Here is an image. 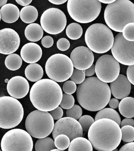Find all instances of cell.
<instances>
[{
	"label": "cell",
	"instance_id": "cell-10",
	"mask_svg": "<svg viewBox=\"0 0 134 151\" xmlns=\"http://www.w3.org/2000/svg\"><path fill=\"white\" fill-rule=\"evenodd\" d=\"M2 151H32L33 142L28 132L20 129L8 131L1 142Z\"/></svg>",
	"mask_w": 134,
	"mask_h": 151
},
{
	"label": "cell",
	"instance_id": "cell-45",
	"mask_svg": "<svg viewBox=\"0 0 134 151\" xmlns=\"http://www.w3.org/2000/svg\"><path fill=\"white\" fill-rule=\"evenodd\" d=\"M95 73H96V72H95V65L94 64L90 68L85 70V75L87 76H92L95 74Z\"/></svg>",
	"mask_w": 134,
	"mask_h": 151
},
{
	"label": "cell",
	"instance_id": "cell-16",
	"mask_svg": "<svg viewBox=\"0 0 134 151\" xmlns=\"http://www.w3.org/2000/svg\"><path fill=\"white\" fill-rule=\"evenodd\" d=\"M70 59L75 68L80 70H86L93 64L95 58L93 53L89 48L80 46L72 51Z\"/></svg>",
	"mask_w": 134,
	"mask_h": 151
},
{
	"label": "cell",
	"instance_id": "cell-26",
	"mask_svg": "<svg viewBox=\"0 0 134 151\" xmlns=\"http://www.w3.org/2000/svg\"><path fill=\"white\" fill-rule=\"evenodd\" d=\"M111 119L120 126L121 120L120 116L116 110L111 108L103 109L96 114L95 117V121L100 119Z\"/></svg>",
	"mask_w": 134,
	"mask_h": 151
},
{
	"label": "cell",
	"instance_id": "cell-39",
	"mask_svg": "<svg viewBox=\"0 0 134 151\" xmlns=\"http://www.w3.org/2000/svg\"><path fill=\"white\" fill-rule=\"evenodd\" d=\"M54 120H59L62 119L63 115V111L62 107H58L53 110L49 112Z\"/></svg>",
	"mask_w": 134,
	"mask_h": 151
},
{
	"label": "cell",
	"instance_id": "cell-12",
	"mask_svg": "<svg viewBox=\"0 0 134 151\" xmlns=\"http://www.w3.org/2000/svg\"><path fill=\"white\" fill-rule=\"evenodd\" d=\"M95 72L97 78L101 81L106 83L112 82L120 75L119 63L112 55H102L96 61Z\"/></svg>",
	"mask_w": 134,
	"mask_h": 151
},
{
	"label": "cell",
	"instance_id": "cell-38",
	"mask_svg": "<svg viewBox=\"0 0 134 151\" xmlns=\"http://www.w3.org/2000/svg\"><path fill=\"white\" fill-rule=\"evenodd\" d=\"M70 42L67 39L65 38L60 39L57 41V48L62 51L68 50L70 48Z\"/></svg>",
	"mask_w": 134,
	"mask_h": 151
},
{
	"label": "cell",
	"instance_id": "cell-35",
	"mask_svg": "<svg viewBox=\"0 0 134 151\" xmlns=\"http://www.w3.org/2000/svg\"><path fill=\"white\" fill-rule=\"evenodd\" d=\"M85 70H80L75 68L72 75L70 77L71 81L76 84H80L85 80Z\"/></svg>",
	"mask_w": 134,
	"mask_h": 151
},
{
	"label": "cell",
	"instance_id": "cell-53",
	"mask_svg": "<svg viewBox=\"0 0 134 151\" xmlns=\"http://www.w3.org/2000/svg\"></svg>",
	"mask_w": 134,
	"mask_h": 151
},
{
	"label": "cell",
	"instance_id": "cell-31",
	"mask_svg": "<svg viewBox=\"0 0 134 151\" xmlns=\"http://www.w3.org/2000/svg\"><path fill=\"white\" fill-rule=\"evenodd\" d=\"M122 140L126 142H131L134 141V127L125 126L121 128Z\"/></svg>",
	"mask_w": 134,
	"mask_h": 151
},
{
	"label": "cell",
	"instance_id": "cell-18",
	"mask_svg": "<svg viewBox=\"0 0 134 151\" xmlns=\"http://www.w3.org/2000/svg\"><path fill=\"white\" fill-rule=\"evenodd\" d=\"M131 88V83L128 78L123 74H120L115 81L110 83L112 94L119 100L127 97L130 94Z\"/></svg>",
	"mask_w": 134,
	"mask_h": 151
},
{
	"label": "cell",
	"instance_id": "cell-51",
	"mask_svg": "<svg viewBox=\"0 0 134 151\" xmlns=\"http://www.w3.org/2000/svg\"><path fill=\"white\" fill-rule=\"evenodd\" d=\"M9 80L8 79H6L5 80V82L6 83H8L9 82Z\"/></svg>",
	"mask_w": 134,
	"mask_h": 151
},
{
	"label": "cell",
	"instance_id": "cell-46",
	"mask_svg": "<svg viewBox=\"0 0 134 151\" xmlns=\"http://www.w3.org/2000/svg\"><path fill=\"white\" fill-rule=\"evenodd\" d=\"M32 1V0H16V2L19 4L24 7L29 6Z\"/></svg>",
	"mask_w": 134,
	"mask_h": 151
},
{
	"label": "cell",
	"instance_id": "cell-27",
	"mask_svg": "<svg viewBox=\"0 0 134 151\" xmlns=\"http://www.w3.org/2000/svg\"><path fill=\"white\" fill-rule=\"evenodd\" d=\"M23 59L18 54H12L8 55L6 58V67L10 70L15 71L19 69L23 63Z\"/></svg>",
	"mask_w": 134,
	"mask_h": 151
},
{
	"label": "cell",
	"instance_id": "cell-22",
	"mask_svg": "<svg viewBox=\"0 0 134 151\" xmlns=\"http://www.w3.org/2000/svg\"><path fill=\"white\" fill-rule=\"evenodd\" d=\"M42 66L37 63L30 64L25 68V75L28 80L32 82H37L42 80L43 76Z\"/></svg>",
	"mask_w": 134,
	"mask_h": 151
},
{
	"label": "cell",
	"instance_id": "cell-21",
	"mask_svg": "<svg viewBox=\"0 0 134 151\" xmlns=\"http://www.w3.org/2000/svg\"><path fill=\"white\" fill-rule=\"evenodd\" d=\"M24 35L29 41L37 42L43 38V30L42 26L37 23H32L26 27Z\"/></svg>",
	"mask_w": 134,
	"mask_h": 151
},
{
	"label": "cell",
	"instance_id": "cell-47",
	"mask_svg": "<svg viewBox=\"0 0 134 151\" xmlns=\"http://www.w3.org/2000/svg\"><path fill=\"white\" fill-rule=\"evenodd\" d=\"M49 2H51L53 4L56 5H60L63 4L66 2H67V0H49Z\"/></svg>",
	"mask_w": 134,
	"mask_h": 151
},
{
	"label": "cell",
	"instance_id": "cell-37",
	"mask_svg": "<svg viewBox=\"0 0 134 151\" xmlns=\"http://www.w3.org/2000/svg\"><path fill=\"white\" fill-rule=\"evenodd\" d=\"M63 91L66 94H74L77 91L76 84L72 81H67L64 82L63 86Z\"/></svg>",
	"mask_w": 134,
	"mask_h": 151
},
{
	"label": "cell",
	"instance_id": "cell-14",
	"mask_svg": "<svg viewBox=\"0 0 134 151\" xmlns=\"http://www.w3.org/2000/svg\"><path fill=\"white\" fill-rule=\"evenodd\" d=\"M54 139L61 134L67 136L70 141L83 136V130L79 122L73 118L65 117L57 120L52 132Z\"/></svg>",
	"mask_w": 134,
	"mask_h": 151
},
{
	"label": "cell",
	"instance_id": "cell-36",
	"mask_svg": "<svg viewBox=\"0 0 134 151\" xmlns=\"http://www.w3.org/2000/svg\"><path fill=\"white\" fill-rule=\"evenodd\" d=\"M82 109L79 106L75 105L71 108L67 110L66 115L69 117L73 118L76 120H78L82 117Z\"/></svg>",
	"mask_w": 134,
	"mask_h": 151
},
{
	"label": "cell",
	"instance_id": "cell-33",
	"mask_svg": "<svg viewBox=\"0 0 134 151\" xmlns=\"http://www.w3.org/2000/svg\"><path fill=\"white\" fill-rule=\"evenodd\" d=\"M75 99L72 94L64 93L63 94V98L60 106L64 109H69L75 105Z\"/></svg>",
	"mask_w": 134,
	"mask_h": 151
},
{
	"label": "cell",
	"instance_id": "cell-52",
	"mask_svg": "<svg viewBox=\"0 0 134 151\" xmlns=\"http://www.w3.org/2000/svg\"><path fill=\"white\" fill-rule=\"evenodd\" d=\"M111 151H118V150L117 149V148H116L115 149Z\"/></svg>",
	"mask_w": 134,
	"mask_h": 151
},
{
	"label": "cell",
	"instance_id": "cell-7",
	"mask_svg": "<svg viewBox=\"0 0 134 151\" xmlns=\"http://www.w3.org/2000/svg\"><path fill=\"white\" fill-rule=\"evenodd\" d=\"M0 127L9 129L18 126L24 116V109L20 102L12 97L0 98Z\"/></svg>",
	"mask_w": 134,
	"mask_h": 151
},
{
	"label": "cell",
	"instance_id": "cell-43",
	"mask_svg": "<svg viewBox=\"0 0 134 151\" xmlns=\"http://www.w3.org/2000/svg\"><path fill=\"white\" fill-rule=\"evenodd\" d=\"M125 126H130L134 127V120L131 118H126L121 122L120 126L123 127Z\"/></svg>",
	"mask_w": 134,
	"mask_h": 151
},
{
	"label": "cell",
	"instance_id": "cell-42",
	"mask_svg": "<svg viewBox=\"0 0 134 151\" xmlns=\"http://www.w3.org/2000/svg\"><path fill=\"white\" fill-rule=\"evenodd\" d=\"M118 151H134V142L125 144L122 146Z\"/></svg>",
	"mask_w": 134,
	"mask_h": 151
},
{
	"label": "cell",
	"instance_id": "cell-3",
	"mask_svg": "<svg viewBox=\"0 0 134 151\" xmlns=\"http://www.w3.org/2000/svg\"><path fill=\"white\" fill-rule=\"evenodd\" d=\"M63 95L59 85L49 79H42L35 83L30 93V101L34 107L45 112H50L58 107Z\"/></svg>",
	"mask_w": 134,
	"mask_h": 151
},
{
	"label": "cell",
	"instance_id": "cell-24",
	"mask_svg": "<svg viewBox=\"0 0 134 151\" xmlns=\"http://www.w3.org/2000/svg\"><path fill=\"white\" fill-rule=\"evenodd\" d=\"M68 151H93V147L89 140L80 137L71 141Z\"/></svg>",
	"mask_w": 134,
	"mask_h": 151
},
{
	"label": "cell",
	"instance_id": "cell-11",
	"mask_svg": "<svg viewBox=\"0 0 134 151\" xmlns=\"http://www.w3.org/2000/svg\"><path fill=\"white\" fill-rule=\"evenodd\" d=\"M41 26L46 32L52 35L59 34L66 27V16L62 11L57 8L47 9L40 19Z\"/></svg>",
	"mask_w": 134,
	"mask_h": 151
},
{
	"label": "cell",
	"instance_id": "cell-23",
	"mask_svg": "<svg viewBox=\"0 0 134 151\" xmlns=\"http://www.w3.org/2000/svg\"><path fill=\"white\" fill-rule=\"evenodd\" d=\"M119 110L125 117H134V98L127 97L122 99L119 106Z\"/></svg>",
	"mask_w": 134,
	"mask_h": 151
},
{
	"label": "cell",
	"instance_id": "cell-30",
	"mask_svg": "<svg viewBox=\"0 0 134 151\" xmlns=\"http://www.w3.org/2000/svg\"><path fill=\"white\" fill-rule=\"evenodd\" d=\"M54 140L55 145L56 148L61 150H64L68 148L71 142L69 137L63 134L57 136Z\"/></svg>",
	"mask_w": 134,
	"mask_h": 151
},
{
	"label": "cell",
	"instance_id": "cell-4",
	"mask_svg": "<svg viewBox=\"0 0 134 151\" xmlns=\"http://www.w3.org/2000/svg\"><path fill=\"white\" fill-rule=\"evenodd\" d=\"M104 17L109 28L122 33L126 25L134 23V3L129 0L116 1L106 7Z\"/></svg>",
	"mask_w": 134,
	"mask_h": 151
},
{
	"label": "cell",
	"instance_id": "cell-41",
	"mask_svg": "<svg viewBox=\"0 0 134 151\" xmlns=\"http://www.w3.org/2000/svg\"><path fill=\"white\" fill-rule=\"evenodd\" d=\"M127 78L130 83L134 85V65L129 66L127 70Z\"/></svg>",
	"mask_w": 134,
	"mask_h": 151
},
{
	"label": "cell",
	"instance_id": "cell-8",
	"mask_svg": "<svg viewBox=\"0 0 134 151\" xmlns=\"http://www.w3.org/2000/svg\"><path fill=\"white\" fill-rule=\"evenodd\" d=\"M53 118L50 113L36 110L27 116L25 127L31 136L37 139L46 137L51 134L54 127Z\"/></svg>",
	"mask_w": 134,
	"mask_h": 151
},
{
	"label": "cell",
	"instance_id": "cell-6",
	"mask_svg": "<svg viewBox=\"0 0 134 151\" xmlns=\"http://www.w3.org/2000/svg\"><path fill=\"white\" fill-rule=\"evenodd\" d=\"M67 8L73 19L79 23H88L98 17L102 4L97 0H69Z\"/></svg>",
	"mask_w": 134,
	"mask_h": 151
},
{
	"label": "cell",
	"instance_id": "cell-29",
	"mask_svg": "<svg viewBox=\"0 0 134 151\" xmlns=\"http://www.w3.org/2000/svg\"><path fill=\"white\" fill-rule=\"evenodd\" d=\"M83 32L82 26L76 22L70 23L66 29L67 36L72 40H78L82 36Z\"/></svg>",
	"mask_w": 134,
	"mask_h": 151
},
{
	"label": "cell",
	"instance_id": "cell-13",
	"mask_svg": "<svg viewBox=\"0 0 134 151\" xmlns=\"http://www.w3.org/2000/svg\"><path fill=\"white\" fill-rule=\"evenodd\" d=\"M111 50L113 56L119 63L129 66L134 65V41H127L122 33L115 37Z\"/></svg>",
	"mask_w": 134,
	"mask_h": 151
},
{
	"label": "cell",
	"instance_id": "cell-48",
	"mask_svg": "<svg viewBox=\"0 0 134 151\" xmlns=\"http://www.w3.org/2000/svg\"><path fill=\"white\" fill-rule=\"evenodd\" d=\"M101 3L106 4H110L115 2V0H100L99 1Z\"/></svg>",
	"mask_w": 134,
	"mask_h": 151
},
{
	"label": "cell",
	"instance_id": "cell-19",
	"mask_svg": "<svg viewBox=\"0 0 134 151\" xmlns=\"http://www.w3.org/2000/svg\"><path fill=\"white\" fill-rule=\"evenodd\" d=\"M21 56L27 63L33 64L38 62L42 55L40 46L34 42L26 44L21 49Z\"/></svg>",
	"mask_w": 134,
	"mask_h": 151
},
{
	"label": "cell",
	"instance_id": "cell-49",
	"mask_svg": "<svg viewBox=\"0 0 134 151\" xmlns=\"http://www.w3.org/2000/svg\"><path fill=\"white\" fill-rule=\"evenodd\" d=\"M7 2V0H0V7L2 8L3 6L6 4Z\"/></svg>",
	"mask_w": 134,
	"mask_h": 151
},
{
	"label": "cell",
	"instance_id": "cell-34",
	"mask_svg": "<svg viewBox=\"0 0 134 151\" xmlns=\"http://www.w3.org/2000/svg\"><path fill=\"white\" fill-rule=\"evenodd\" d=\"M85 132L89 131L90 126L95 122V120L90 115H85L81 117L78 120Z\"/></svg>",
	"mask_w": 134,
	"mask_h": 151
},
{
	"label": "cell",
	"instance_id": "cell-1",
	"mask_svg": "<svg viewBox=\"0 0 134 151\" xmlns=\"http://www.w3.org/2000/svg\"><path fill=\"white\" fill-rule=\"evenodd\" d=\"M111 91L108 84L96 77L87 78L79 85L76 98L83 108L90 111L101 110L110 101Z\"/></svg>",
	"mask_w": 134,
	"mask_h": 151
},
{
	"label": "cell",
	"instance_id": "cell-40",
	"mask_svg": "<svg viewBox=\"0 0 134 151\" xmlns=\"http://www.w3.org/2000/svg\"><path fill=\"white\" fill-rule=\"evenodd\" d=\"M54 40L53 38L49 35H46L42 39V44L43 47L49 48L54 44Z\"/></svg>",
	"mask_w": 134,
	"mask_h": 151
},
{
	"label": "cell",
	"instance_id": "cell-5",
	"mask_svg": "<svg viewBox=\"0 0 134 151\" xmlns=\"http://www.w3.org/2000/svg\"><path fill=\"white\" fill-rule=\"evenodd\" d=\"M85 40L87 45L92 51L103 54L112 48L115 38L107 26L103 24L95 23L87 29Z\"/></svg>",
	"mask_w": 134,
	"mask_h": 151
},
{
	"label": "cell",
	"instance_id": "cell-15",
	"mask_svg": "<svg viewBox=\"0 0 134 151\" xmlns=\"http://www.w3.org/2000/svg\"><path fill=\"white\" fill-rule=\"evenodd\" d=\"M20 38L18 33L10 28L0 30V53L10 55L16 52L19 48Z\"/></svg>",
	"mask_w": 134,
	"mask_h": 151
},
{
	"label": "cell",
	"instance_id": "cell-50",
	"mask_svg": "<svg viewBox=\"0 0 134 151\" xmlns=\"http://www.w3.org/2000/svg\"><path fill=\"white\" fill-rule=\"evenodd\" d=\"M50 151H65L57 149H55L52 150H51Z\"/></svg>",
	"mask_w": 134,
	"mask_h": 151
},
{
	"label": "cell",
	"instance_id": "cell-44",
	"mask_svg": "<svg viewBox=\"0 0 134 151\" xmlns=\"http://www.w3.org/2000/svg\"><path fill=\"white\" fill-rule=\"evenodd\" d=\"M119 101L116 98H113L110 99L109 103V107L113 109H117L119 107Z\"/></svg>",
	"mask_w": 134,
	"mask_h": 151
},
{
	"label": "cell",
	"instance_id": "cell-17",
	"mask_svg": "<svg viewBox=\"0 0 134 151\" xmlns=\"http://www.w3.org/2000/svg\"><path fill=\"white\" fill-rule=\"evenodd\" d=\"M30 85L25 78L21 76H16L10 79L7 85L9 94L16 99H23L29 91Z\"/></svg>",
	"mask_w": 134,
	"mask_h": 151
},
{
	"label": "cell",
	"instance_id": "cell-25",
	"mask_svg": "<svg viewBox=\"0 0 134 151\" xmlns=\"http://www.w3.org/2000/svg\"><path fill=\"white\" fill-rule=\"evenodd\" d=\"M38 17V11L34 6H26L21 9L20 17L24 23H33L37 20Z\"/></svg>",
	"mask_w": 134,
	"mask_h": 151
},
{
	"label": "cell",
	"instance_id": "cell-2",
	"mask_svg": "<svg viewBox=\"0 0 134 151\" xmlns=\"http://www.w3.org/2000/svg\"><path fill=\"white\" fill-rule=\"evenodd\" d=\"M88 137L95 150L111 151L117 148L120 143L122 131L119 125L114 120L100 119L90 126Z\"/></svg>",
	"mask_w": 134,
	"mask_h": 151
},
{
	"label": "cell",
	"instance_id": "cell-28",
	"mask_svg": "<svg viewBox=\"0 0 134 151\" xmlns=\"http://www.w3.org/2000/svg\"><path fill=\"white\" fill-rule=\"evenodd\" d=\"M35 147L36 151H50L56 148L53 139L49 137L39 139Z\"/></svg>",
	"mask_w": 134,
	"mask_h": 151
},
{
	"label": "cell",
	"instance_id": "cell-9",
	"mask_svg": "<svg viewBox=\"0 0 134 151\" xmlns=\"http://www.w3.org/2000/svg\"><path fill=\"white\" fill-rule=\"evenodd\" d=\"M74 65L70 58L64 54H56L50 56L45 64V71L51 80L64 82L72 75Z\"/></svg>",
	"mask_w": 134,
	"mask_h": 151
},
{
	"label": "cell",
	"instance_id": "cell-32",
	"mask_svg": "<svg viewBox=\"0 0 134 151\" xmlns=\"http://www.w3.org/2000/svg\"><path fill=\"white\" fill-rule=\"evenodd\" d=\"M123 37L126 40L130 42L134 41V23L130 22L126 25L122 31Z\"/></svg>",
	"mask_w": 134,
	"mask_h": 151
},
{
	"label": "cell",
	"instance_id": "cell-20",
	"mask_svg": "<svg viewBox=\"0 0 134 151\" xmlns=\"http://www.w3.org/2000/svg\"><path fill=\"white\" fill-rule=\"evenodd\" d=\"M1 19L8 23L16 22L20 16L18 7L12 4H7L0 9Z\"/></svg>",
	"mask_w": 134,
	"mask_h": 151
}]
</instances>
